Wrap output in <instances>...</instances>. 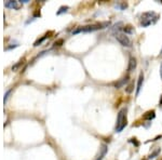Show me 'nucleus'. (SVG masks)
Here are the masks:
<instances>
[{
    "mask_svg": "<svg viewBox=\"0 0 162 160\" xmlns=\"http://www.w3.org/2000/svg\"><path fill=\"white\" fill-rule=\"evenodd\" d=\"M109 22H104V23H99V24H94V25H88V26H82L79 28L73 30V34H78V32H94V30H99V29H103L109 26Z\"/></svg>",
    "mask_w": 162,
    "mask_h": 160,
    "instance_id": "nucleus-1",
    "label": "nucleus"
},
{
    "mask_svg": "<svg viewBox=\"0 0 162 160\" xmlns=\"http://www.w3.org/2000/svg\"><path fill=\"white\" fill-rule=\"evenodd\" d=\"M127 125V108H122L120 109L118 113V117H117V125H116V132H121Z\"/></svg>",
    "mask_w": 162,
    "mask_h": 160,
    "instance_id": "nucleus-2",
    "label": "nucleus"
},
{
    "mask_svg": "<svg viewBox=\"0 0 162 160\" xmlns=\"http://www.w3.org/2000/svg\"><path fill=\"white\" fill-rule=\"evenodd\" d=\"M158 18L159 15L156 14L155 12H145L141 16V25L143 27H147V26L156 23Z\"/></svg>",
    "mask_w": 162,
    "mask_h": 160,
    "instance_id": "nucleus-3",
    "label": "nucleus"
},
{
    "mask_svg": "<svg viewBox=\"0 0 162 160\" xmlns=\"http://www.w3.org/2000/svg\"><path fill=\"white\" fill-rule=\"evenodd\" d=\"M116 39L120 44H122L123 47H127V48L132 47V41H131V39L125 34H123V32H117Z\"/></svg>",
    "mask_w": 162,
    "mask_h": 160,
    "instance_id": "nucleus-4",
    "label": "nucleus"
},
{
    "mask_svg": "<svg viewBox=\"0 0 162 160\" xmlns=\"http://www.w3.org/2000/svg\"><path fill=\"white\" fill-rule=\"evenodd\" d=\"M4 6L7 8H11V9H14V10H18L20 8L22 7V4H20L18 0H10V1H7L6 4H4Z\"/></svg>",
    "mask_w": 162,
    "mask_h": 160,
    "instance_id": "nucleus-5",
    "label": "nucleus"
},
{
    "mask_svg": "<svg viewBox=\"0 0 162 160\" xmlns=\"http://www.w3.org/2000/svg\"><path fill=\"white\" fill-rule=\"evenodd\" d=\"M129 80H130V77L129 76H125V77H123L122 79H120L119 81H117L113 83V87L116 88V89H120V88H122L123 85H125L129 82Z\"/></svg>",
    "mask_w": 162,
    "mask_h": 160,
    "instance_id": "nucleus-6",
    "label": "nucleus"
},
{
    "mask_svg": "<svg viewBox=\"0 0 162 160\" xmlns=\"http://www.w3.org/2000/svg\"><path fill=\"white\" fill-rule=\"evenodd\" d=\"M107 150H108L107 145H106V144H103V145L101 146V148H99V154L97 155L95 160H102L103 158H104V156L106 155V153H107Z\"/></svg>",
    "mask_w": 162,
    "mask_h": 160,
    "instance_id": "nucleus-7",
    "label": "nucleus"
},
{
    "mask_svg": "<svg viewBox=\"0 0 162 160\" xmlns=\"http://www.w3.org/2000/svg\"><path fill=\"white\" fill-rule=\"evenodd\" d=\"M136 65H137V62H136V59L133 56L130 57L129 60V66H127V71H133L135 68H136Z\"/></svg>",
    "mask_w": 162,
    "mask_h": 160,
    "instance_id": "nucleus-8",
    "label": "nucleus"
},
{
    "mask_svg": "<svg viewBox=\"0 0 162 160\" xmlns=\"http://www.w3.org/2000/svg\"><path fill=\"white\" fill-rule=\"evenodd\" d=\"M155 117H156V111L154 109L148 110V111H146L143 115V119H145V120H152V119H155Z\"/></svg>",
    "mask_w": 162,
    "mask_h": 160,
    "instance_id": "nucleus-9",
    "label": "nucleus"
},
{
    "mask_svg": "<svg viewBox=\"0 0 162 160\" xmlns=\"http://www.w3.org/2000/svg\"><path fill=\"white\" fill-rule=\"evenodd\" d=\"M143 82H144V74L141 73L139 76H138V80H137V88H136V95L139 94L142 90V85H143Z\"/></svg>",
    "mask_w": 162,
    "mask_h": 160,
    "instance_id": "nucleus-10",
    "label": "nucleus"
},
{
    "mask_svg": "<svg viewBox=\"0 0 162 160\" xmlns=\"http://www.w3.org/2000/svg\"><path fill=\"white\" fill-rule=\"evenodd\" d=\"M134 91V82L131 81L129 85H127V87L125 88V92L127 93H132Z\"/></svg>",
    "mask_w": 162,
    "mask_h": 160,
    "instance_id": "nucleus-11",
    "label": "nucleus"
},
{
    "mask_svg": "<svg viewBox=\"0 0 162 160\" xmlns=\"http://www.w3.org/2000/svg\"><path fill=\"white\" fill-rule=\"evenodd\" d=\"M161 153V149L160 148H157V149L155 150V152H152L150 155H149V157H148V159H152V158H155V157H157L159 155V154Z\"/></svg>",
    "mask_w": 162,
    "mask_h": 160,
    "instance_id": "nucleus-12",
    "label": "nucleus"
},
{
    "mask_svg": "<svg viewBox=\"0 0 162 160\" xmlns=\"http://www.w3.org/2000/svg\"><path fill=\"white\" fill-rule=\"evenodd\" d=\"M122 29H123V32H124V34H125V35H127V34H132V32H133V27H132L131 25L124 26Z\"/></svg>",
    "mask_w": 162,
    "mask_h": 160,
    "instance_id": "nucleus-13",
    "label": "nucleus"
},
{
    "mask_svg": "<svg viewBox=\"0 0 162 160\" xmlns=\"http://www.w3.org/2000/svg\"><path fill=\"white\" fill-rule=\"evenodd\" d=\"M129 143H132V144H134V145L136 146V147H138V146L141 145V143L138 142L137 140L135 139V137H133V139H130L129 140Z\"/></svg>",
    "mask_w": 162,
    "mask_h": 160,
    "instance_id": "nucleus-14",
    "label": "nucleus"
},
{
    "mask_svg": "<svg viewBox=\"0 0 162 160\" xmlns=\"http://www.w3.org/2000/svg\"><path fill=\"white\" fill-rule=\"evenodd\" d=\"M46 37H48V34H46V36H44V37H42V38H40V39H38V40H37V41H36V42H35V43H34V46H35V47H38V46H39V44H40V43L42 42L43 40L46 39Z\"/></svg>",
    "mask_w": 162,
    "mask_h": 160,
    "instance_id": "nucleus-15",
    "label": "nucleus"
},
{
    "mask_svg": "<svg viewBox=\"0 0 162 160\" xmlns=\"http://www.w3.org/2000/svg\"><path fill=\"white\" fill-rule=\"evenodd\" d=\"M67 10H68V7H61L60 10L56 12V14L60 15V14H62V13H64V12H66Z\"/></svg>",
    "mask_w": 162,
    "mask_h": 160,
    "instance_id": "nucleus-16",
    "label": "nucleus"
},
{
    "mask_svg": "<svg viewBox=\"0 0 162 160\" xmlns=\"http://www.w3.org/2000/svg\"><path fill=\"white\" fill-rule=\"evenodd\" d=\"M63 42H64V40L63 39H60V40H57V41H55V42H54V46H55V47H60V46H62V44H63Z\"/></svg>",
    "mask_w": 162,
    "mask_h": 160,
    "instance_id": "nucleus-17",
    "label": "nucleus"
},
{
    "mask_svg": "<svg viewBox=\"0 0 162 160\" xmlns=\"http://www.w3.org/2000/svg\"><path fill=\"white\" fill-rule=\"evenodd\" d=\"M11 91H12V90H9V91H7V93H6V95H4V103H6V102H7L8 95H9V94H10V92H11Z\"/></svg>",
    "mask_w": 162,
    "mask_h": 160,
    "instance_id": "nucleus-18",
    "label": "nucleus"
},
{
    "mask_svg": "<svg viewBox=\"0 0 162 160\" xmlns=\"http://www.w3.org/2000/svg\"><path fill=\"white\" fill-rule=\"evenodd\" d=\"M159 105H160V106H162V95L160 96V101H159Z\"/></svg>",
    "mask_w": 162,
    "mask_h": 160,
    "instance_id": "nucleus-19",
    "label": "nucleus"
},
{
    "mask_svg": "<svg viewBox=\"0 0 162 160\" xmlns=\"http://www.w3.org/2000/svg\"><path fill=\"white\" fill-rule=\"evenodd\" d=\"M160 76H161V79H162V63H161V66H160Z\"/></svg>",
    "mask_w": 162,
    "mask_h": 160,
    "instance_id": "nucleus-20",
    "label": "nucleus"
},
{
    "mask_svg": "<svg viewBox=\"0 0 162 160\" xmlns=\"http://www.w3.org/2000/svg\"><path fill=\"white\" fill-rule=\"evenodd\" d=\"M144 160H148V159H144Z\"/></svg>",
    "mask_w": 162,
    "mask_h": 160,
    "instance_id": "nucleus-21",
    "label": "nucleus"
},
{
    "mask_svg": "<svg viewBox=\"0 0 162 160\" xmlns=\"http://www.w3.org/2000/svg\"><path fill=\"white\" fill-rule=\"evenodd\" d=\"M161 4H162V0H161Z\"/></svg>",
    "mask_w": 162,
    "mask_h": 160,
    "instance_id": "nucleus-22",
    "label": "nucleus"
},
{
    "mask_svg": "<svg viewBox=\"0 0 162 160\" xmlns=\"http://www.w3.org/2000/svg\"><path fill=\"white\" fill-rule=\"evenodd\" d=\"M160 160H162V159H160Z\"/></svg>",
    "mask_w": 162,
    "mask_h": 160,
    "instance_id": "nucleus-23",
    "label": "nucleus"
}]
</instances>
